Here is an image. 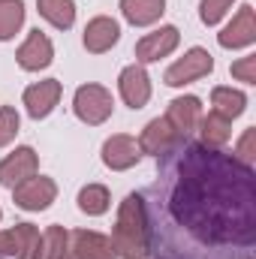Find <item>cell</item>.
Here are the masks:
<instances>
[{
	"mask_svg": "<svg viewBox=\"0 0 256 259\" xmlns=\"http://www.w3.org/2000/svg\"><path fill=\"white\" fill-rule=\"evenodd\" d=\"M232 3H235V0H202V6H199V18H202L205 24H217V21L232 9Z\"/></svg>",
	"mask_w": 256,
	"mask_h": 259,
	"instance_id": "d4e9b609",
	"label": "cell"
},
{
	"mask_svg": "<svg viewBox=\"0 0 256 259\" xmlns=\"http://www.w3.org/2000/svg\"><path fill=\"white\" fill-rule=\"evenodd\" d=\"M42 235L33 223H18L15 229L0 232V259H36Z\"/></svg>",
	"mask_w": 256,
	"mask_h": 259,
	"instance_id": "277c9868",
	"label": "cell"
},
{
	"mask_svg": "<svg viewBox=\"0 0 256 259\" xmlns=\"http://www.w3.org/2000/svg\"><path fill=\"white\" fill-rule=\"evenodd\" d=\"M61 100V81L58 78H46V81H36L24 91V106H27V115L30 118H46L52 115V109L58 106Z\"/></svg>",
	"mask_w": 256,
	"mask_h": 259,
	"instance_id": "8fae6325",
	"label": "cell"
},
{
	"mask_svg": "<svg viewBox=\"0 0 256 259\" xmlns=\"http://www.w3.org/2000/svg\"><path fill=\"white\" fill-rule=\"evenodd\" d=\"M139 157H142L139 142H136L133 136H124V133L106 139V145H103V163H106L109 169H115V172H124L130 166H136Z\"/></svg>",
	"mask_w": 256,
	"mask_h": 259,
	"instance_id": "30bf717a",
	"label": "cell"
},
{
	"mask_svg": "<svg viewBox=\"0 0 256 259\" xmlns=\"http://www.w3.org/2000/svg\"><path fill=\"white\" fill-rule=\"evenodd\" d=\"M211 112H217L220 118H226V121H232V118H238L241 112H244V106H247V97L241 94V91H232V88H214L211 91Z\"/></svg>",
	"mask_w": 256,
	"mask_h": 259,
	"instance_id": "d6986e66",
	"label": "cell"
},
{
	"mask_svg": "<svg viewBox=\"0 0 256 259\" xmlns=\"http://www.w3.org/2000/svg\"><path fill=\"white\" fill-rule=\"evenodd\" d=\"M139 196L154 259H253L256 172L235 154L178 139Z\"/></svg>",
	"mask_w": 256,
	"mask_h": 259,
	"instance_id": "6da1fadb",
	"label": "cell"
},
{
	"mask_svg": "<svg viewBox=\"0 0 256 259\" xmlns=\"http://www.w3.org/2000/svg\"><path fill=\"white\" fill-rule=\"evenodd\" d=\"M223 49H244L256 39V15H253V6H241L238 15L223 27V33L217 36Z\"/></svg>",
	"mask_w": 256,
	"mask_h": 259,
	"instance_id": "7c38bea8",
	"label": "cell"
},
{
	"mask_svg": "<svg viewBox=\"0 0 256 259\" xmlns=\"http://www.w3.org/2000/svg\"><path fill=\"white\" fill-rule=\"evenodd\" d=\"M36 6H39V15L49 21V24H55V27H72V21H75V6H72V0H36Z\"/></svg>",
	"mask_w": 256,
	"mask_h": 259,
	"instance_id": "44dd1931",
	"label": "cell"
},
{
	"mask_svg": "<svg viewBox=\"0 0 256 259\" xmlns=\"http://www.w3.org/2000/svg\"><path fill=\"white\" fill-rule=\"evenodd\" d=\"M235 157L241 160V163H247V166H253V157H256V130H244V136H241V142H238V151H235Z\"/></svg>",
	"mask_w": 256,
	"mask_h": 259,
	"instance_id": "4316f807",
	"label": "cell"
},
{
	"mask_svg": "<svg viewBox=\"0 0 256 259\" xmlns=\"http://www.w3.org/2000/svg\"><path fill=\"white\" fill-rule=\"evenodd\" d=\"M72 109L78 115V121L97 127L103 121H109L115 103H112V94L103 88V84H81L75 91V100H72Z\"/></svg>",
	"mask_w": 256,
	"mask_h": 259,
	"instance_id": "3957f363",
	"label": "cell"
},
{
	"mask_svg": "<svg viewBox=\"0 0 256 259\" xmlns=\"http://www.w3.org/2000/svg\"><path fill=\"white\" fill-rule=\"evenodd\" d=\"M36 259H69V232L64 226H49Z\"/></svg>",
	"mask_w": 256,
	"mask_h": 259,
	"instance_id": "7402d4cb",
	"label": "cell"
},
{
	"mask_svg": "<svg viewBox=\"0 0 256 259\" xmlns=\"http://www.w3.org/2000/svg\"><path fill=\"white\" fill-rule=\"evenodd\" d=\"M112 247L121 259H145L151 256L148 247V226H145V208H142V196L130 193L121 202L118 211V223L112 229Z\"/></svg>",
	"mask_w": 256,
	"mask_h": 259,
	"instance_id": "7a4b0ae2",
	"label": "cell"
},
{
	"mask_svg": "<svg viewBox=\"0 0 256 259\" xmlns=\"http://www.w3.org/2000/svg\"><path fill=\"white\" fill-rule=\"evenodd\" d=\"M18 66L21 69H27V72H36V69H46V66L52 64V58H55V49H52V39L42 33V30H33L27 39H24V46L18 49Z\"/></svg>",
	"mask_w": 256,
	"mask_h": 259,
	"instance_id": "4fadbf2b",
	"label": "cell"
},
{
	"mask_svg": "<svg viewBox=\"0 0 256 259\" xmlns=\"http://www.w3.org/2000/svg\"><path fill=\"white\" fill-rule=\"evenodd\" d=\"M199 118H202V106L196 97H178L169 103V112H166V121L169 127L175 130L178 139H187L193 130L199 127Z\"/></svg>",
	"mask_w": 256,
	"mask_h": 259,
	"instance_id": "5bb4252c",
	"label": "cell"
},
{
	"mask_svg": "<svg viewBox=\"0 0 256 259\" xmlns=\"http://www.w3.org/2000/svg\"><path fill=\"white\" fill-rule=\"evenodd\" d=\"M39 169L36 151L33 148H15L3 163H0V187H18L21 181L33 178Z\"/></svg>",
	"mask_w": 256,
	"mask_h": 259,
	"instance_id": "52a82bcc",
	"label": "cell"
},
{
	"mask_svg": "<svg viewBox=\"0 0 256 259\" xmlns=\"http://www.w3.org/2000/svg\"><path fill=\"white\" fill-rule=\"evenodd\" d=\"M232 75L241 78V81H247V84H253L256 81V58H241L238 64H232Z\"/></svg>",
	"mask_w": 256,
	"mask_h": 259,
	"instance_id": "83f0119b",
	"label": "cell"
},
{
	"mask_svg": "<svg viewBox=\"0 0 256 259\" xmlns=\"http://www.w3.org/2000/svg\"><path fill=\"white\" fill-rule=\"evenodd\" d=\"M121 12L130 24L145 27V24H154L166 12V0H121Z\"/></svg>",
	"mask_w": 256,
	"mask_h": 259,
	"instance_id": "ac0fdd59",
	"label": "cell"
},
{
	"mask_svg": "<svg viewBox=\"0 0 256 259\" xmlns=\"http://www.w3.org/2000/svg\"><path fill=\"white\" fill-rule=\"evenodd\" d=\"M199 133H202V145H208V148H223L226 142H229V136H232V121H226V118H220L217 112H208L205 118H199Z\"/></svg>",
	"mask_w": 256,
	"mask_h": 259,
	"instance_id": "ffe728a7",
	"label": "cell"
},
{
	"mask_svg": "<svg viewBox=\"0 0 256 259\" xmlns=\"http://www.w3.org/2000/svg\"><path fill=\"white\" fill-rule=\"evenodd\" d=\"M118 36H121L118 21L109 18V15H100V18L88 21V27H84V49L91 55H103L118 42Z\"/></svg>",
	"mask_w": 256,
	"mask_h": 259,
	"instance_id": "2e32d148",
	"label": "cell"
},
{
	"mask_svg": "<svg viewBox=\"0 0 256 259\" xmlns=\"http://www.w3.org/2000/svg\"><path fill=\"white\" fill-rule=\"evenodd\" d=\"M118 88H121V97L130 109H142L151 100V81H148V72L142 64L127 66L118 78Z\"/></svg>",
	"mask_w": 256,
	"mask_h": 259,
	"instance_id": "9a60e30c",
	"label": "cell"
},
{
	"mask_svg": "<svg viewBox=\"0 0 256 259\" xmlns=\"http://www.w3.org/2000/svg\"><path fill=\"white\" fill-rule=\"evenodd\" d=\"M175 142H178V136H175V130L169 127L166 118H154L148 127L142 130V136H139V148L145 154H154V157H160L163 151H169Z\"/></svg>",
	"mask_w": 256,
	"mask_h": 259,
	"instance_id": "e0dca14e",
	"label": "cell"
},
{
	"mask_svg": "<svg viewBox=\"0 0 256 259\" xmlns=\"http://www.w3.org/2000/svg\"><path fill=\"white\" fill-rule=\"evenodd\" d=\"M24 24V3L21 0H0V42L12 39Z\"/></svg>",
	"mask_w": 256,
	"mask_h": 259,
	"instance_id": "603a6c76",
	"label": "cell"
},
{
	"mask_svg": "<svg viewBox=\"0 0 256 259\" xmlns=\"http://www.w3.org/2000/svg\"><path fill=\"white\" fill-rule=\"evenodd\" d=\"M178 39H181L178 27L166 24V27H160V30H154V33H148V36H142L136 42V61L139 64H154V61L172 55L175 46H178Z\"/></svg>",
	"mask_w": 256,
	"mask_h": 259,
	"instance_id": "8992f818",
	"label": "cell"
},
{
	"mask_svg": "<svg viewBox=\"0 0 256 259\" xmlns=\"http://www.w3.org/2000/svg\"><path fill=\"white\" fill-rule=\"evenodd\" d=\"M15 190V205L18 208H24V211H42V208H49L52 202H55V196H58V187H55V181L52 178H27V181H21L18 187H12Z\"/></svg>",
	"mask_w": 256,
	"mask_h": 259,
	"instance_id": "ba28073f",
	"label": "cell"
},
{
	"mask_svg": "<svg viewBox=\"0 0 256 259\" xmlns=\"http://www.w3.org/2000/svg\"><path fill=\"white\" fill-rule=\"evenodd\" d=\"M18 133V112L12 106H0V148L9 145Z\"/></svg>",
	"mask_w": 256,
	"mask_h": 259,
	"instance_id": "484cf974",
	"label": "cell"
},
{
	"mask_svg": "<svg viewBox=\"0 0 256 259\" xmlns=\"http://www.w3.org/2000/svg\"><path fill=\"white\" fill-rule=\"evenodd\" d=\"M211 69H214V58H211L205 49H190L181 61H175V64L166 69V84H172V88L190 84L196 78L208 75Z\"/></svg>",
	"mask_w": 256,
	"mask_h": 259,
	"instance_id": "5b68a950",
	"label": "cell"
},
{
	"mask_svg": "<svg viewBox=\"0 0 256 259\" xmlns=\"http://www.w3.org/2000/svg\"><path fill=\"white\" fill-rule=\"evenodd\" d=\"M69 256L72 259H118L112 238L100 235V232H88V229H75L69 235Z\"/></svg>",
	"mask_w": 256,
	"mask_h": 259,
	"instance_id": "9c48e42d",
	"label": "cell"
},
{
	"mask_svg": "<svg viewBox=\"0 0 256 259\" xmlns=\"http://www.w3.org/2000/svg\"><path fill=\"white\" fill-rule=\"evenodd\" d=\"M78 208H81L84 214H91V217L106 214V211H109V190H106L103 184H88V187H81V193H78Z\"/></svg>",
	"mask_w": 256,
	"mask_h": 259,
	"instance_id": "cb8c5ba5",
	"label": "cell"
}]
</instances>
